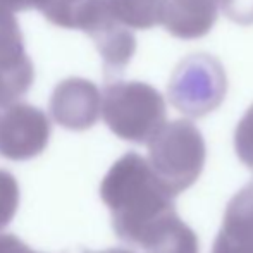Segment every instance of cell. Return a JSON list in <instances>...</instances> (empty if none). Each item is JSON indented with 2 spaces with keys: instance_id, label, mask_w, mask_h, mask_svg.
I'll list each match as a JSON object with an SVG mask.
<instances>
[{
  "instance_id": "6da1fadb",
  "label": "cell",
  "mask_w": 253,
  "mask_h": 253,
  "mask_svg": "<svg viewBox=\"0 0 253 253\" xmlns=\"http://www.w3.org/2000/svg\"><path fill=\"white\" fill-rule=\"evenodd\" d=\"M152 159L160 183L177 197L202 174L205 141L191 121L179 119L160 127L150 145Z\"/></svg>"
},
{
  "instance_id": "7a4b0ae2",
  "label": "cell",
  "mask_w": 253,
  "mask_h": 253,
  "mask_svg": "<svg viewBox=\"0 0 253 253\" xmlns=\"http://www.w3.org/2000/svg\"><path fill=\"white\" fill-rule=\"evenodd\" d=\"M167 93L179 112L190 117L207 116L226 98L227 76L224 66L209 53H193L176 66Z\"/></svg>"
},
{
  "instance_id": "3957f363",
  "label": "cell",
  "mask_w": 253,
  "mask_h": 253,
  "mask_svg": "<svg viewBox=\"0 0 253 253\" xmlns=\"http://www.w3.org/2000/svg\"><path fill=\"white\" fill-rule=\"evenodd\" d=\"M109 119L119 134L133 140L157 134L166 121L162 95L147 83H116L107 90Z\"/></svg>"
},
{
  "instance_id": "277c9868",
  "label": "cell",
  "mask_w": 253,
  "mask_h": 253,
  "mask_svg": "<svg viewBox=\"0 0 253 253\" xmlns=\"http://www.w3.org/2000/svg\"><path fill=\"white\" fill-rule=\"evenodd\" d=\"M219 5L220 0H164L160 24L172 37L197 40L213 28Z\"/></svg>"
},
{
  "instance_id": "5b68a950",
  "label": "cell",
  "mask_w": 253,
  "mask_h": 253,
  "mask_svg": "<svg viewBox=\"0 0 253 253\" xmlns=\"http://www.w3.org/2000/svg\"><path fill=\"white\" fill-rule=\"evenodd\" d=\"M212 253H253V183L229 202Z\"/></svg>"
},
{
  "instance_id": "8992f818",
  "label": "cell",
  "mask_w": 253,
  "mask_h": 253,
  "mask_svg": "<svg viewBox=\"0 0 253 253\" xmlns=\"http://www.w3.org/2000/svg\"><path fill=\"white\" fill-rule=\"evenodd\" d=\"M3 78H14L28 84L31 80V64L23 52L19 28L0 0V80Z\"/></svg>"
},
{
  "instance_id": "52a82bcc",
  "label": "cell",
  "mask_w": 253,
  "mask_h": 253,
  "mask_svg": "<svg viewBox=\"0 0 253 253\" xmlns=\"http://www.w3.org/2000/svg\"><path fill=\"white\" fill-rule=\"evenodd\" d=\"M164 0H112L117 17L134 30H148L162 23Z\"/></svg>"
},
{
  "instance_id": "ba28073f",
  "label": "cell",
  "mask_w": 253,
  "mask_h": 253,
  "mask_svg": "<svg viewBox=\"0 0 253 253\" xmlns=\"http://www.w3.org/2000/svg\"><path fill=\"white\" fill-rule=\"evenodd\" d=\"M234 148L241 162L253 170V105L238 123L234 131Z\"/></svg>"
},
{
  "instance_id": "9c48e42d",
  "label": "cell",
  "mask_w": 253,
  "mask_h": 253,
  "mask_svg": "<svg viewBox=\"0 0 253 253\" xmlns=\"http://www.w3.org/2000/svg\"><path fill=\"white\" fill-rule=\"evenodd\" d=\"M220 5L231 21L243 26L253 24V0H220Z\"/></svg>"
},
{
  "instance_id": "30bf717a",
  "label": "cell",
  "mask_w": 253,
  "mask_h": 253,
  "mask_svg": "<svg viewBox=\"0 0 253 253\" xmlns=\"http://www.w3.org/2000/svg\"><path fill=\"white\" fill-rule=\"evenodd\" d=\"M7 7H12V9H30V7H37V9H43L45 2L47 0H2Z\"/></svg>"
}]
</instances>
